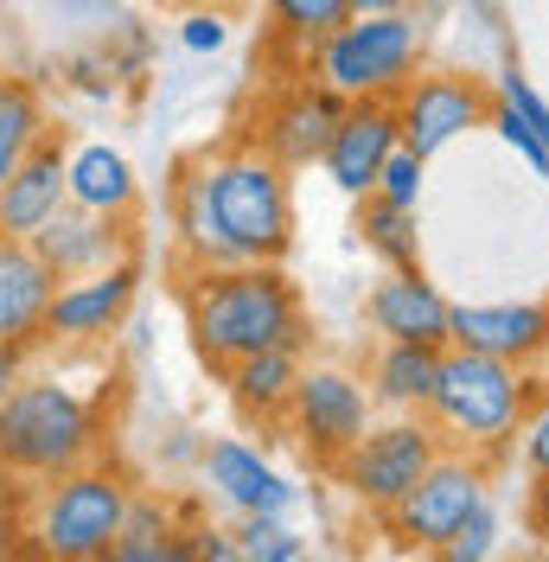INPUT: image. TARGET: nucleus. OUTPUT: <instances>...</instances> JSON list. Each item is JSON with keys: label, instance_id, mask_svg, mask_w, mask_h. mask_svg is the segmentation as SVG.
I'll list each match as a JSON object with an SVG mask.
<instances>
[{"label": "nucleus", "instance_id": "f257e3e1", "mask_svg": "<svg viewBox=\"0 0 549 562\" xmlns=\"http://www.w3.org/2000/svg\"><path fill=\"white\" fill-rule=\"evenodd\" d=\"M172 231L192 269L224 262H281L294 244L288 167L262 147H224L192 160L172 186Z\"/></svg>", "mask_w": 549, "mask_h": 562}, {"label": "nucleus", "instance_id": "f03ea898", "mask_svg": "<svg viewBox=\"0 0 549 562\" xmlns=\"http://www.w3.org/2000/svg\"><path fill=\"white\" fill-rule=\"evenodd\" d=\"M186 326L211 371L237 364L249 351L301 346L307 351V307L281 262H224V269H192L186 288Z\"/></svg>", "mask_w": 549, "mask_h": 562}, {"label": "nucleus", "instance_id": "7ed1b4c3", "mask_svg": "<svg viewBox=\"0 0 549 562\" xmlns=\"http://www.w3.org/2000/svg\"><path fill=\"white\" fill-rule=\"evenodd\" d=\"M103 454V409L65 378H20L0 390V473L52 480Z\"/></svg>", "mask_w": 549, "mask_h": 562}, {"label": "nucleus", "instance_id": "20e7f679", "mask_svg": "<svg viewBox=\"0 0 549 562\" xmlns=\"http://www.w3.org/2000/svg\"><path fill=\"white\" fill-rule=\"evenodd\" d=\"M20 486H26L20 537L45 562H103L128 518V498H135V486L115 467H103V454L65 467L52 480H20Z\"/></svg>", "mask_w": 549, "mask_h": 562}, {"label": "nucleus", "instance_id": "39448f33", "mask_svg": "<svg viewBox=\"0 0 549 562\" xmlns=\"http://www.w3.org/2000/svg\"><path fill=\"white\" fill-rule=\"evenodd\" d=\"M422 409L460 448L492 454L530 416V378H524V364H505V358H485V351L467 346H441V371H435V390Z\"/></svg>", "mask_w": 549, "mask_h": 562}, {"label": "nucleus", "instance_id": "423d86ee", "mask_svg": "<svg viewBox=\"0 0 549 562\" xmlns=\"http://www.w3.org/2000/svg\"><path fill=\"white\" fill-rule=\"evenodd\" d=\"M307 65L345 103L396 97L422 65V26H415V13H351L313 45Z\"/></svg>", "mask_w": 549, "mask_h": 562}, {"label": "nucleus", "instance_id": "0eeeda50", "mask_svg": "<svg viewBox=\"0 0 549 562\" xmlns=\"http://www.w3.org/2000/svg\"><path fill=\"white\" fill-rule=\"evenodd\" d=\"M435 454H441V428L422 422V409H410V416H396V422H371V428L333 460V480H339L358 505L390 512V505L428 473Z\"/></svg>", "mask_w": 549, "mask_h": 562}, {"label": "nucleus", "instance_id": "6e6552de", "mask_svg": "<svg viewBox=\"0 0 549 562\" xmlns=\"http://www.w3.org/2000/svg\"><path fill=\"white\" fill-rule=\"evenodd\" d=\"M281 422L294 428V441H301L320 467H333V460L371 428V390L358 384L351 371H339V364H313V371L301 364Z\"/></svg>", "mask_w": 549, "mask_h": 562}, {"label": "nucleus", "instance_id": "1a4fd4ad", "mask_svg": "<svg viewBox=\"0 0 549 562\" xmlns=\"http://www.w3.org/2000/svg\"><path fill=\"white\" fill-rule=\"evenodd\" d=\"M480 498H485V467L480 460L435 454L428 473H422L390 512H378V518L390 525V537H396L403 550H441L447 537H453V525H460Z\"/></svg>", "mask_w": 549, "mask_h": 562}, {"label": "nucleus", "instance_id": "9d476101", "mask_svg": "<svg viewBox=\"0 0 549 562\" xmlns=\"http://www.w3.org/2000/svg\"><path fill=\"white\" fill-rule=\"evenodd\" d=\"M135 294H141V256H122V262H109V269L58 281L52 301H45L38 339H45V346H103L109 333L128 319Z\"/></svg>", "mask_w": 549, "mask_h": 562}, {"label": "nucleus", "instance_id": "9b49d317", "mask_svg": "<svg viewBox=\"0 0 549 562\" xmlns=\"http://www.w3.org/2000/svg\"><path fill=\"white\" fill-rule=\"evenodd\" d=\"M390 103H396V140L410 154H422V160H435L447 140H460L467 128H485V115H492V97L460 70L410 77Z\"/></svg>", "mask_w": 549, "mask_h": 562}, {"label": "nucleus", "instance_id": "f8f14e48", "mask_svg": "<svg viewBox=\"0 0 549 562\" xmlns=\"http://www.w3.org/2000/svg\"><path fill=\"white\" fill-rule=\"evenodd\" d=\"M26 244L38 249V262L52 276L70 281V276H90V269H109V262L135 256V217H103V211H83L65 199Z\"/></svg>", "mask_w": 549, "mask_h": 562}, {"label": "nucleus", "instance_id": "ddd939ff", "mask_svg": "<svg viewBox=\"0 0 549 562\" xmlns=\"http://www.w3.org/2000/svg\"><path fill=\"white\" fill-rule=\"evenodd\" d=\"M447 346L530 364L549 351V307H537V301H460V307H447Z\"/></svg>", "mask_w": 549, "mask_h": 562}, {"label": "nucleus", "instance_id": "4468645a", "mask_svg": "<svg viewBox=\"0 0 549 562\" xmlns=\"http://www.w3.org/2000/svg\"><path fill=\"white\" fill-rule=\"evenodd\" d=\"M390 147H396V103L390 97H365V103H345L320 167H326V179L345 199H365L378 186V167L390 160Z\"/></svg>", "mask_w": 549, "mask_h": 562}, {"label": "nucleus", "instance_id": "2eb2a0df", "mask_svg": "<svg viewBox=\"0 0 549 562\" xmlns=\"http://www.w3.org/2000/svg\"><path fill=\"white\" fill-rule=\"evenodd\" d=\"M339 115H345L339 90H326L320 77H313V83H294V90H281L269 103V115H262V154L281 160L288 173H294V167H313V160L326 154L333 128H339Z\"/></svg>", "mask_w": 549, "mask_h": 562}, {"label": "nucleus", "instance_id": "dca6fc26", "mask_svg": "<svg viewBox=\"0 0 549 562\" xmlns=\"http://www.w3.org/2000/svg\"><path fill=\"white\" fill-rule=\"evenodd\" d=\"M65 154H70L65 128H45L20 154V167L0 186V237H33L38 224L65 205Z\"/></svg>", "mask_w": 549, "mask_h": 562}, {"label": "nucleus", "instance_id": "f3484780", "mask_svg": "<svg viewBox=\"0 0 549 562\" xmlns=\"http://www.w3.org/2000/svg\"><path fill=\"white\" fill-rule=\"evenodd\" d=\"M447 307L453 301L422 269H390L365 301V314L383 339H415V346H447Z\"/></svg>", "mask_w": 549, "mask_h": 562}, {"label": "nucleus", "instance_id": "a211bd4d", "mask_svg": "<svg viewBox=\"0 0 549 562\" xmlns=\"http://www.w3.org/2000/svg\"><path fill=\"white\" fill-rule=\"evenodd\" d=\"M199 480L217 505H231V512H281L288 518V505H294V486L274 473L269 460L256 454V448H243V441H211L205 460H199Z\"/></svg>", "mask_w": 549, "mask_h": 562}, {"label": "nucleus", "instance_id": "6ab92c4d", "mask_svg": "<svg viewBox=\"0 0 549 562\" xmlns=\"http://www.w3.org/2000/svg\"><path fill=\"white\" fill-rule=\"evenodd\" d=\"M52 288H58V276L38 262L26 237H0V339L7 346H38Z\"/></svg>", "mask_w": 549, "mask_h": 562}, {"label": "nucleus", "instance_id": "aec40b11", "mask_svg": "<svg viewBox=\"0 0 549 562\" xmlns=\"http://www.w3.org/2000/svg\"><path fill=\"white\" fill-rule=\"evenodd\" d=\"M65 199L83 211H103V217H135L141 205L135 167L109 140H83V147L65 154Z\"/></svg>", "mask_w": 549, "mask_h": 562}, {"label": "nucleus", "instance_id": "412c9836", "mask_svg": "<svg viewBox=\"0 0 549 562\" xmlns=\"http://www.w3.org/2000/svg\"><path fill=\"white\" fill-rule=\"evenodd\" d=\"M231 403H237L249 422H281L288 396H294V378H301V346H269V351H249L237 364L217 371Z\"/></svg>", "mask_w": 549, "mask_h": 562}, {"label": "nucleus", "instance_id": "4be33fe9", "mask_svg": "<svg viewBox=\"0 0 549 562\" xmlns=\"http://www.w3.org/2000/svg\"><path fill=\"white\" fill-rule=\"evenodd\" d=\"M435 371H441V346H415V339H383L378 364H371V403L410 416L428 403L435 390Z\"/></svg>", "mask_w": 549, "mask_h": 562}, {"label": "nucleus", "instance_id": "5701e85b", "mask_svg": "<svg viewBox=\"0 0 549 562\" xmlns=\"http://www.w3.org/2000/svg\"><path fill=\"white\" fill-rule=\"evenodd\" d=\"M103 562H199L192 557V543H186V530L172 525V512L160 498H128V518L115 530V543H109Z\"/></svg>", "mask_w": 549, "mask_h": 562}, {"label": "nucleus", "instance_id": "b1692460", "mask_svg": "<svg viewBox=\"0 0 549 562\" xmlns=\"http://www.w3.org/2000/svg\"><path fill=\"white\" fill-rule=\"evenodd\" d=\"M358 244L378 256L383 269H422V231L410 205H390L378 192L358 199Z\"/></svg>", "mask_w": 549, "mask_h": 562}, {"label": "nucleus", "instance_id": "393cba45", "mask_svg": "<svg viewBox=\"0 0 549 562\" xmlns=\"http://www.w3.org/2000/svg\"><path fill=\"white\" fill-rule=\"evenodd\" d=\"M45 128H52V115H45L38 83H33V77L0 70V186H7V173L20 167V154H26Z\"/></svg>", "mask_w": 549, "mask_h": 562}, {"label": "nucleus", "instance_id": "a878e982", "mask_svg": "<svg viewBox=\"0 0 549 562\" xmlns=\"http://www.w3.org/2000/svg\"><path fill=\"white\" fill-rule=\"evenodd\" d=\"M237 557L243 562H301L307 543L288 530L281 512H243L237 518Z\"/></svg>", "mask_w": 549, "mask_h": 562}, {"label": "nucleus", "instance_id": "bb28decb", "mask_svg": "<svg viewBox=\"0 0 549 562\" xmlns=\"http://www.w3.org/2000/svg\"><path fill=\"white\" fill-rule=\"evenodd\" d=\"M269 13H274V33L294 38L301 52H313L339 20H351V0H269Z\"/></svg>", "mask_w": 549, "mask_h": 562}, {"label": "nucleus", "instance_id": "cd10ccee", "mask_svg": "<svg viewBox=\"0 0 549 562\" xmlns=\"http://www.w3.org/2000/svg\"><path fill=\"white\" fill-rule=\"evenodd\" d=\"M498 550V512H492V498H480L460 525H453V537H447L435 557H447V562H485Z\"/></svg>", "mask_w": 549, "mask_h": 562}, {"label": "nucleus", "instance_id": "c85d7f7f", "mask_svg": "<svg viewBox=\"0 0 549 562\" xmlns=\"http://www.w3.org/2000/svg\"><path fill=\"white\" fill-rule=\"evenodd\" d=\"M422 167H428V160H422V154H410V147H403V140H396V147H390V160H383L378 167V186H371V192H378V199H390V205H422Z\"/></svg>", "mask_w": 549, "mask_h": 562}, {"label": "nucleus", "instance_id": "c756f323", "mask_svg": "<svg viewBox=\"0 0 549 562\" xmlns=\"http://www.w3.org/2000/svg\"><path fill=\"white\" fill-rule=\"evenodd\" d=\"M485 122H492V128L505 135V147H512V154H517V160H524V167H537V173H549V140L537 135V128H530L524 115H512V109L498 103V109H492V115H485Z\"/></svg>", "mask_w": 549, "mask_h": 562}, {"label": "nucleus", "instance_id": "7c9ffc66", "mask_svg": "<svg viewBox=\"0 0 549 562\" xmlns=\"http://www.w3.org/2000/svg\"><path fill=\"white\" fill-rule=\"evenodd\" d=\"M179 45L199 52V58L224 52V45H231V20H224V7H192V13L179 20Z\"/></svg>", "mask_w": 549, "mask_h": 562}, {"label": "nucleus", "instance_id": "2f4dec72", "mask_svg": "<svg viewBox=\"0 0 549 562\" xmlns=\"http://www.w3.org/2000/svg\"><path fill=\"white\" fill-rule=\"evenodd\" d=\"M498 103L512 109V115H524V122H530V128H537V135L549 140V103L537 97V90H530V77L505 70V77H498Z\"/></svg>", "mask_w": 549, "mask_h": 562}, {"label": "nucleus", "instance_id": "473e14b6", "mask_svg": "<svg viewBox=\"0 0 549 562\" xmlns=\"http://www.w3.org/2000/svg\"><path fill=\"white\" fill-rule=\"evenodd\" d=\"M517 448H524V467H530V473L549 486V403L517 422Z\"/></svg>", "mask_w": 549, "mask_h": 562}, {"label": "nucleus", "instance_id": "72a5a7b5", "mask_svg": "<svg viewBox=\"0 0 549 562\" xmlns=\"http://www.w3.org/2000/svg\"><path fill=\"white\" fill-rule=\"evenodd\" d=\"M199 562H237V537L231 530H186Z\"/></svg>", "mask_w": 549, "mask_h": 562}, {"label": "nucleus", "instance_id": "f704fd0d", "mask_svg": "<svg viewBox=\"0 0 549 562\" xmlns=\"http://www.w3.org/2000/svg\"><path fill=\"white\" fill-rule=\"evenodd\" d=\"M26 351L33 346H7V339H0V390H13L26 378Z\"/></svg>", "mask_w": 549, "mask_h": 562}, {"label": "nucleus", "instance_id": "c9c22d12", "mask_svg": "<svg viewBox=\"0 0 549 562\" xmlns=\"http://www.w3.org/2000/svg\"><path fill=\"white\" fill-rule=\"evenodd\" d=\"M351 13H415V0H351Z\"/></svg>", "mask_w": 549, "mask_h": 562}, {"label": "nucleus", "instance_id": "e433bc0d", "mask_svg": "<svg viewBox=\"0 0 549 562\" xmlns=\"http://www.w3.org/2000/svg\"><path fill=\"white\" fill-rule=\"evenodd\" d=\"M160 7H172V13H192V7H217V0H160Z\"/></svg>", "mask_w": 549, "mask_h": 562}]
</instances>
